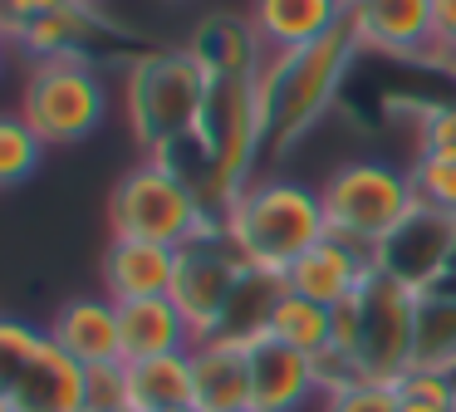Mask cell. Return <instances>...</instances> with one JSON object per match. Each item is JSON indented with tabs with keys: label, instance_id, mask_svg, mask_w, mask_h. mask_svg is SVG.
Returning <instances> with one entry per match:
<instances>
[{
	"label": "cell",
	"instance_id": "12",
	"mask_svg": "<svg viewBox=\"0 0 456 412\" xmlns=\"http://www.w3.org/2000/svg\"><path fill=\"white\" fill-rule=\"evenodd\" d=\"M368 275H373V255L358 251V245H348V241H338V235H324L314 251L299 255V260L289 265L285 284L295 294H305V300L334 309V304L354 300V294L363 290Z\"/></svg>",
	"mask_w": 456,
	"mask_h": 412
},
{
	"label": "cell",
	"instance_id": "6",
	"mask_svg": "<svg viewBox=\"0 0 456 412\" xmlns=\"http://www.w3.org/2000/svg\"><path fill=\"white\" fill-rule=\"evenodd\" d=\"M0 412H84L89 368L25 319L0 324Z\"/></svg>",
	"mask_w": 456,
	"mask_h": 412
},
{
	"label": "cell",
	"instance_id": "3",
	"mask_svg": "<svg viewBox=\"0 0 456 412\" xmlns=\"http://www.w3.org/2000/svg\"><path fill=\"white\" fill-rule=\"evenodd\" d=\"M324 235L329 221L319 192L305 182H285V177L250 182L226 211V241L240 251L250 270L265 275H289V265L314 251Z\"/></svg>",
	"mask_w": 456,
	"mask_h": 412
},
{
	"label": "cell",
	"instance_id": "31",
	"mask_svg": "<svg viewBox=\"0 0 456 412\" xmlns=\"http://www.w3.org/2000/svg\"><path fill=\"white\" fill-rule=\"evenodd\" d=\"M403 412H456L446 402H427V398H403Z\"/></svg>",
	"mask_w": 456,
	"mask_h": 412
},
{
	"label": "cell",
	"instance_id": "15",
	"mask_svg": "<svg viewBox=\"0 0 456 412\" xmlns=\"http://www.w3.org/2000/svg\"><path fill=\"white\" fill-rule=\"evenodd\" d=\"M103 294L113 304L128 300H152V294H172V275H177V251L172 245H152V241H128L113 235L103 251Z\"/></svg>",
	"mask_w": 456,
	"mask_h": 412
},
{
	"label": "cell",
	"instance_id": "10",
	"mask_svg": "<svg viewBox=\"0 0 456 412\" xmlns=\"http://www.w3.org/2000/svg\"><path fill=\"white\" fill-rule=\"evenodd\" d=\"M452 245H456V216L417 206V211L373 251V265L383 275H397V280L412 284V290L432 294L436 284H442V275H446Z\"/></svg>",
	"mask_w": 456,
	"mask_h": 412
},
{
	"label": "cell",
	"instance_id": "27",
	"mask_svg": "<svg viewBox=\"0 0 456 412\" xmlns=\"http://www.w3.org/2000/svg\"><path fill=\"white\" fill-rule=\"evenodd\" d=\"M84 412H128V383H123V363L89 368V398H84Z\"/></svg>",
	"mask_w": 456,
	"mask_h": 412
},
{
	"label": "cell",
	"instance_id": "19",
	"mask_svg": "<svg viewBox=\"0 0 456 412\" xmlns=\"http://www.w3.org/2000/svg\"><path fill=\"white\" fill-rule=\"evenodd\" d=\"M118 329H123V363L191 349V329H187V319H182V309L172 304V294L118 304Z\"/></svg>",
	"mask_w": 456,
	"mask_h": 412
},
{
	"label": "cell",
	"instance_id": "11",
	"mask_svg": "<svg viewBox=\"0 0 456 412\" xmlns=\"http://www.w3.org/2000/svg\"><path fill=\"white\" fill-rule=\"evenodd\" d=\"M348 29L358 49H378L393 59L432 54V0H354Z\"/></svg>",
	"mask_w": 456,
	"mask_h": 412
},
{
	"label": "cell",
	"instance_id": "32",
	"mask_svg": "<svg viewBox=\"0 0 456 412\" xmlns=\"http://www.w3.org/2000/svg\"><path fill=\"white\" fill-rule=\"evenodd\" d=\"M348 5H354V0H348Z\"/></svg>",
	"mask_w": 456,
	"mask_h": 412
},
{
	"label": "cell",
	"instance_id": "13",
	"mask_svg": "<svg viewBox=\"0 0 456 412\" xmlns=\"http://www.w3.org/2000/svg\"><path fill=\"white\" fill-rule=\"evenodd\" d=\"M50 334L74 363H84V368L123 363L118 304H113L109 294H79V300H64L60 314L50 319Z\"/></svg>",
	"mask_w": 456,
	"mask_h": 412
},
{
	"label": "cell",
	"instance_id": "5",
	"mask_svg": "<svg viewBox=\"0 0 456 412\" xmlns=\"http://www.w3.org/2000/svg\"><path fill=\"white\" fill-rule=\"evenodd\" d=\"M319 202H324L329 235H338V241L358 245L368 255L417 211L412 172L378 162V157H354V162L334 167L319 186Z\"/></svg>",
	"mask_w": 456,
	"mask_h": 412
},
{
	"label": "cell",
	"instance_id": "30",
	"mask_svg": "<svg viewBox=\"0 0 456 412\" xmlns=\"http://www.w3.org/2000/svg\"><path fill=\"white\" fill-rule=\"evenodd\" d=\"M60 5H69V0H5V29H20V25L50 15V10H60Z\"/></svg>",
	"mask_w": 456,
	"mask_h": 412
},
{
	"label": "cell",
	"instance_id": "8",
	"mask_svg": "<svg viewBox=\"0 0 456 412\" xmlns=\"http://www.w3.org/2000/svg\"><path fill=\"white\" fill-rule=\"evenodd\" d=\"M363 309V339H358V368L368 383H397L417 368V339H422V290L383 275L373 265L368 284L358 290Z\"/></svg>",
	"mask_w": 456,
	"mask_h": 412
},
{
	"label": "cell",
	"instance_id": "16",
	"mask_svg": "<svg viewBox=\"0 0 456 412\" xmlns=\"http://www.w3.org/2000/svg\"><path fill=\"white\" fill-rule=\"evenodd\" d=\"M191 373L197 412H250V343L226 334L191 343Z\"/></svg>",
	"mask_w": 456,
	"mask_h": 412
},
{
	"label": "cell",
	"instance_id": "26",
	"mask_svg": "<svg viewBox=\"0 0 456 412\" xmlns=\"http://www.w3.org/2000/svg\"><path fill=\"white\" fill-rule=\"evenodd\" d=\"M324 412H403L397 383H358V388L324 398Z\"/></svg>",
	"mask_w": 456,
	"mask_h": 412
},
{
	"label": "cell",
	"instance_id": "1",
	"mask_svg": "<svg viewBox=\"0 0 456 412\" xmlns=\"http://www.w3.org/2000/svg\"><path fill=\"white\" fill-rule=\"evenodd\" d=\"M358 59V39L348 20L334 35L314 39L305 49H280L256 74L260 123H265V157H289L309 137V128L334 108L348 69Z\"/></svg>",
	"mask_w": 456,
	"mask_h": 412
},
{
	"label": "cell",
	"instance_id": "28",
	"mask_svg": "<svg viewBox=\"0 0 456 412\" xmlns=\"http://www.w3.org/2000/svg\"><path fill=\"white\" fill-rule=\"evenodd\" d=\"M422 152L456 157V103H432L422 113Z\"/></svg>",
	"mask_w": 456,
	"mask_h": 412
},
{
	"label": "cell",
	"instance_id": "22",
	"mask_svg": "<svg viewBox=\"0 0 456 412\" xmlns=\"http://www.w3.org/2000/svg\"><path fill=\"white\" fill-rule=\"evenodd\" d=\"M280 294H285V275H265V270H240L236 280V294L226 304V324L221 334L226 339H240V343H256L260 334L270 329V314H275Z\"/></svg>",
	"mask_w": 456,
	"mask_h": 412
},
{
	"label": "cell",
	"instance_id": "4",
	"mask_svg": "<svg viewBox=\"0 0 456 412\" xmlns=\"http://www.w3.org/2000/svg\"><path fill=\"white\" fill-rule=\"evenodd\" d=\"M109 221H113V235L172 245V251H182V245L197 241V235L226 231V221L207 216L197 186H191L187 172L172 167L167 157H148V162H138L123 177L113 202H109Z\"/></svg>",
	"mask_w": 456,
	"mask_h": 412
},
{
	"label": "cell",
	"instance_id": "21",
	"mask_svg": "<svg viewBox=\"0 0 456 412\" xmlns=\"http://www.w3.org/2000/svg\"><path fill=\"white\" fill-rule=\"evenodd\" d=\"M103 29H109V25L99 20L94 0H69V5H60V10H50V15L30 20V25L11 29V39L35 59V64H40V59L84 54V45H89V39H99Z\"/></svg>",
	"mask_w": 456,
	"mask_h": 412
},
{
	"label": "cell",
	"instance_id": "29",
	"mask_svg": "<svg viewBox=\"0 0 456 412\" xmlns=\"http://www.w3.org/2000/svg\"><path fill=\"white\" fill-rule=\"evenodd\" d=\"M456 64V0H432V54Z\"/></svg>",
	"mask_w": 456,
	"mask_h": 412
},
{
	"label": "cell",
	"instance_id": "17",
	"mask_svg": "<svg viewBox=\"0 0 456 412\" xmlns=\"http://www.w3.org/2000/svg\"><path fill=\"white\" fill-rule=\"evenodd\" d=\"M344 20H348V0H256L250 5V25L260 29L270 54L314 45V39L334 35Z\"/></svg>",
	"mask_w": 456,
	"mask_h": 412
},
{
	"label": "cell",
	"instance_id": "24",
	"mask_svg": "<svg viewBox=\"0 0 456 412\" xmlns=\"http://www.w3.org/2000/svg\"><path fill=\"white\" fill-rule=\"evenodd\" d=\"M40 157H45V137L20 113L0 118V186H20L40 167Z\"/></svg>",
	"mask_w": 456,
	"mask_h": 412
},
{
	"label": "cell",
	"instance_id": "14",
	"mask_svg": "<svg viewBox=\"0 0 456 412\" xmlns=\"http://www.w3.org/2000/svg\"><path fill=\"white\" fill-rule=\"evenodd\" d=\"M314 392L319 388L309 353L285 349L270 334L250 343V412H299Z\"/></svg>",
	"mask_w": 456,
	"mask_h": 412
},
{
	"label": "cell",
	"instance_id": "9",
	"mask_svg": "<svg viewBox=\"0 0 456 412\" xmlns=\"http://www.w3.org/2000/svg\"><path fill=\"white\" fill-rule=\"evenodd\" d=\"M246 270L240 251L221 235H197L177 251V275H172V304L182 309L191 329V343L216 339L226 324V304L236 294V280Z\"/></svg>",
	"mask_w": 456,
	"mask_h": 412
},
{
	"label": "cell",
	"instance_id": "23",
	"mask_svg": "<svg viewBox=\"0 0 456 412\" xmlns=\"http://www.w3.org/2000/svg\"><path fill=\"white\" fill-rule=\"evenodd\" d=\"M270 339H280L285 349H299V353H324L334 349V309H324V304L305 300V294H295L285 284V294H280L275 314H270Z\"/></svg>",
	"mask_w": 456,
	"mask_h": 412
},
{
	"label": "cell",
	"instance_id": "18",
	"mask_svg": "<svg viewBox=\"0 0 456 412\" xmlns=\"http://www.w3.org/2000/svg\"><path fill=\"white\" fill-rule=\"evenodd\" d=\"M128 383V412H177L197 408V373L187 353H158V358H133L123 363Z\"/></svg>",
	"mask_w": 456,
	"mask_h": 412
},
{
	"label": "cell",
	"instance_id": "2",
	"mask_svg": "<svg viewBox=\"0 0 456 412\" xmlns=\"http://www.w3.org/2000/svg\"><path fill=\"white\" fill-rule=\"evenodd\" d=\"M211 69L197 49H148L128 64L123 78V108L128 128L152 157H172L182 143L201 133L211 103Z\"/></svg>",
	"mask_w": 456,
	"mask_h": 412
},
{
	"label": "cell",
	"instance_id": "20",
	"mask_svg": "<svg viewBox=\"0 0 456 412\" xmlns=\"http://www.w3.org/2000/svg\"><path fill=\"white\" fill-rule=\"evenodd\" d=\"M191 49H197V59L211 69V78H256L270 59L260 29L250 25V20H236V15L201 20Z\"/></svg>",
	"mask_w": 456,
	"mask_h": 412
},
{
	"label": "cell",
	"instance_id": "7",
	"mask_svg": "<svg viewBox=\"0 0 456 412\" xmlns=\"http://www.w3.org/2000/svg\"><path fill=\"white\" fill-rule=\"evenodd\" d=\"M15 113L45 137V147H69L99 133L103 113H109V88L84 54L40 59V64H30Z\"/></svg>",
	"mask_w": 456,
	"mask_h": 412
},
{
	"label": "cell",
	"instance_id": "25",
	"mask_svg": "<svg viewBox=\"0 0 456 412\" xmlns=\"http://www.w3.org/2000/svg\"><path fill=\"white\" fill-rule=\"evenodd\" d=\"M407 172H412L417 206H427V211H442V216H456V157L417 152V162L407 167Z\"/></svg>",
	"mask_w": 456,
	"mask_h": 412
}]
</instances>
